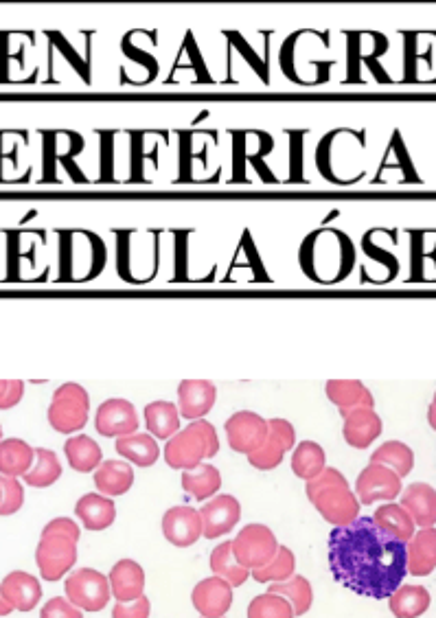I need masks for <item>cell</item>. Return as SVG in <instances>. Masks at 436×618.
Returning <instances> with one entry per match:
<instances>
[{
    "label": "cell",
    "mask_w": 436,
    "mask_h": 618,
    "mask_svg": "<svg viewBox=\"0 0 436 618\" xmlns=\"http://www.w3.org/2000/svg\"><path fill=\"white\" fill-rule=\"evenodd\" d=\"M327 551L331 575L360 597L388 599L408 575V544L364 515L347 526H334Z\"/></svg>",
    "instance_id": "6da1fadb"
},
{
    "label": "cell",
    "mask_w": 436,
    "mask_h": 618,
    "mask_svg": "<svg viewBox=\"0 0 436 618\" xmlns=\"http://www.w3.org/2000/svg\"><path fill=\"white\" fill-rule=\"evenodd\" d=\"M279 64L294 84H325L336 66L334 31L303 27L292 31L279 49Z\"/></svg>",
    "instance_id": "7a4b0ae2"
},
{
    "label": "cell",
    "mask_w": 436,
    "mask_h": 618,
    "mask_svg": "<svg viewBox=\"0 0 436 618\" xmlns=\"http://www.w3.org/2000/svg\"><path fill=\"white\" fill-rule=\"evenodd\" d=\"M307 498L316 511L334 526H347L360 518V500L349 487V480L338 469L325 467L323 472L307 480Z\"/></svg>",
    "instance_id": "3957f363"
},
{
    "label": "cell",
    "mask_w": 436,
    "mask_h": 618,
    "mask_svg": "<svg viewBox=\"0 0 436 618\" xmlns=\"http://www.w3.org/2000/svg\"><path fill=\"white\" fill-rule=\"evenodd\" d=\"M79 526L75 520L55 518L44 526L36 548V564L44 581H60L77 562Z\"/></svg>",
    "instance_id": "277c9868"
},
{
    "label": "cell",
    "mask_w": 436,
    "mask_h": 618,
    "mask_svg": "<svg viewBox=\"0 0 436 618\" xmlns=\"http://www.w3.org/2000/svg\"><path fill=\"white\" fill-rule=\"evenodd\" d=\"M274 36H277L274 29H257L255 33H246L242 29H224L222 40L226 47L228 79L235 77L237 68L246 66L263 82H268Z\"/></svg>",
    "instance_id": "5b68a950"
},
{
    "label": "cell",
    "mask_w": 436,
    "mask_h": 618,
    "mask_svg": "<svg viewBox=\"0 0 436 618\" xmlns=\"http://www.w3.org/2000/svg\"><path fill=\"white\" fill-rule=\"evenodd\" d=\"M220 452L215 426L206 419L191 421L185 430H178L165 445V461L171 469H195L204 459H213Z\"/></svg>",
    "instance_id": "8992f818"
},
{
    "label": "cell",
    "mask_w": 436,
    "mask_h": 618,
    "mask_svg": "<svg viewBox=\"0 0 436 618\" xmlns=\"http://www.w3.org/2000/svg\"><path fill=\"white\" fill-rule=\"evenodd\" d=\"M344 60H347V79L349 82H360L362 68L377 77L384 79L382 60L390 51V40L384 31L377 29H344Z\"/></svg>",
    "instance_id": "52a82bcc"
},
{
    "label": "cell",
    "mask_w": 436,
    "mask_h": 618,
    "mask_svg": "<svg viewBox=\"0 0 436 618\" xmlns=\"http://www.w3.org/2000/svg\"><path fill=\"white\" fill-rule=\"evenodd\" d=\"M42 38L47 42L51 62H64L88 82L90 75H93L95 40L99 38L95 29H79L75 33H66L62 29H44Z\"/></svg>",
    "instance_id": "ba28073f"
},
{
    "label": "cell",
    "mask_w": 436,
    "mask_h": 618,
    "mask_svg": "<svg viewBox=\"0 0 436 618\" xmlns=\"http://www.w3.org/2000/svg\"><path fill=\"white\" fill-rule=\"evenodd\" d=\"M90 415V397L84 386L79 384H62L53 393L49 406V423L55 432L73 434L86 428Z\"/></svg>",
    "instance_id": "9c48e42d"
},
{
    "label": "cell",
    "mask_w": 436,
    "mask_h": 618,
    "mask_svg": "<svg viewBox=\"0 0 436 618\" xmlns=\"http://www.w3.org/2000/svg\"><path fill=\"white\" fill-rule=\"evenodd\" d=\"M158 47H160V31L158 29H145L136 27L123 33L121 38V55L128 64H123V68H130L132 64L141 71V84L154 82L160 62H158Z\"/></svg>",
    "instance_id": "30bf717a"
},
{
    "label": "cell",
    "mask_w": 436,
    "mask_h": 618,
    "mask_svg": "<svg viewBox=\"0 0 436 618\" xmlns=\"http://www.w3.org/2000/svg\"><path fill=\"white\" fill-rule=\"evenodd\" d=\"M277 535L266 524H248L233 540V553L237 562L248 570L268 566L279 553Z\"/></svg>",
    "instance_id": "8fae6325"
},
{
    "label": "cell",
    "mask_w": 436,
    "mask_h": 618,
    "mask_svg": "<svg viewBox=\"0 0 436 618\" xmlns=\"http://www.w3.org/2000/svg\"><path fill=\"white\" fill-rule=\"evenodd\" d=\"M66 599L75 608L86 612H101L110 603L112 590L106 575L93 568H79L66 577Z\"/></svg>",
    "instance_id": "7c38bea8"
},
{
    "label": "cell",
    "mask_w": 436,
    "mask_h": 618,
    "mask_svg": "<svg viewBox=\"0 0 436 618\" xmlns=\"http://www.w3.org/2000/svg\"><path fill=\"white\" fill-rule=\"evenodd\" d=\"M401 494V476L390 467L380 463H369L355 480V496L360 505H373V502H390Z\"/></svg>",
    "instance_id": "4fadbf2b"
},
{
    "label": "cell",
    "mask_w": 436,
    "mask_h": 618,
    "mask_svg": "<svg viewBox=\"0 0 436 618\" xmlns=\"http://www.w3.org/2000/svg\"><path fill=\"white\" fill-rule=\"evenodd\" d=\"M139 415H136V408L128 399L121 397H112L106 399L95 415V428L101 434V437L108 439H119V437H128V434L139 432Z\"/></svg>",
    "instance_id": "5bb4252c"
},
{
    "label": "cell",
    "mask_w": 436,
    "mask_h": 618,
    "mask_svg": "<svg viewBox=\"0 0 436 618\" xmlns=\"http://www.w3.org/2000/svg\"><path fill=\"white\" fill-rule=\"evenodd\" d=\"M224 430H226L231 450L248 456L250 452H255L263 441H266L268 419H263L261 415H257V412H252V410H239L226 421Z\"/></svg>",
    "instance_id": "9a60e30c"
},
{
    "label": "cell",
    "mask_w": 436,
    "mask_h": 618,
    "mask_svg": "<svg viewBox=\"0 0 436 618\" xmlns=\"http://www.w3.org/2000/svg\"><path fill=\"white\" fill-rule=\"evenodd\" d=\"M202 518V537L206 540H217V537H224L231 533L239 518H242V505L235 496L220 494L209 498V502H204L200 509Z\"/></svg>",
    "instance_id": "2e32d148"
},
{
    "label": "cell",
    "mask_w": 436,
    "mask_h": 618,
    "mask_svg": "<svg viewBox=\"0 0 436 618\" xmlns=\"http://www.w3.org/2000/svg\"><path fill=\"white\" fill-rule=\"evenodd\" d=\"M399 36L404 42L406 77H417L421 68L430 71L436 64V29H404Z\"/></svg>",
    "instance_id": "e0dca14e"
},
{
    "label": "cell",
    "mask_w": 436,
    "mask_h": 618,
    "mask_svg": "<svg viewBox=\"0 0 436 618\" xmlns=\"http://www.w3.org/2000/svg\"><path fill=\"white\" fill-rule=\"evenodd\" d=\"M193 608L202 618H224L233 605V586L222 577L202 579L191 594Z\"/></svg>",
    "instance_id": "ac0fdd59"
},
{
    "label": "cell",
    "mask_w": 436,
    "mask_h": 618,
    "mask_svg": "<svg viewBox=\"0 0 436 618\" xmlns=\"http://www.w3.org/2000/svg\"><path fill=\"white\" fill-rule=\"evenodd\" d=\"M163 535L169 544L178 548L193 546L202 537V518L200 511L189 505L171 507L163 515Z\"/></svg>",
    "instance_id": "d6986e66"
},
{
    "label": "cell",
    "mask_w": 436,
    "mask_h": 618,
    "mask_svg": "<svg viewBox=\"0 0 436 618\" xmlns=\"http://www.w3.org/2000/svg\"><path fill=\"white\" fill-rule=\"evenodd\" d=\"M382 417L377 415L375 408H358L344 415V441L355 450H366L377 441L382 434Z\"/></svg>",
    "instance_id": "ffe728a7"
},
{
    "label": "cell",
    "mask_w": 436,
    "mask_h": 618,
    "mask_svg": "<svg viewBox=\"0 0 436 618\" xmlns=\"http://www.w3.org/2000/svg\"><path fill=\"white\" fill-rule=\"evenodd\" d=\"M217 388L209 380H185L178 386V410L180 417L189 421L204 419L215 406Z\"/></svg>",
    "instance_id": "44dd1931"
},
{
    "label": "cell",
    "mask_w": 436,
    "mask_h": 618,
    "mask_svg": "<svg viewBox=\"0 0 436 618\" xmlns=\"http://www.w3.org/2000/svg\"><path fill=\"white\" fill-rule=\"evenodd\" d=\"M0 592H3V597L14 605V610L20 612H31L42 599L40 581L22 570L9 572L3 583H0Z\"/></svg>",
    "instance_id": "7402d4cb"
},
{
    "label": "cell",
    "mask_w": 436,
    "mask_h": 618,
    "mask_svg": "<svg viewBox=\"0 0 436 618\" xmlns=\"http://www.w3.org/2000/svg\"><path fill=\"white\" fill-rule=\"evenodd\" d=\"M180 73H191L195 82H200V84L211 82L209 68H206V60H204V51H202L200 40H198V36H195L193 29L185 31V36H182V40H180L176 62H174V68H171V75H169V84L174 82L176 75H180Z\"/></svg>",
    "instance_id": "603a6c76"
},
{
    "label": "cell",
    "mask_w": 436,
    "mask_h": 618,
    "mask_svg": "<svg viewBox=\"0 0 436 618\" xmlns=\"http://www.w3.org/2000/svg\"><path fill=\"white\" fill-rule=\"evenodd\" d=\"M401 507H404L419 529H430L436 524V489L428 483L408 485L401 491Z\"/></svg>",
    "instance_id": "cb8c5ba5"
},
{
    "label": "cell",
    "mask_w": 436,
    "mask_h": 618,
    "mask_svg": "<svg viewBox=\"0 0 436 618\" xmlns=\"http://www.w3.org/2000/svg\"><path fill=\"white\" fill-rule=\"evenodd\" d=\"M110 590L119 603L134 601L145 592V572L134 559H121L110 570Z\"/></svg>",
    "instance_id": "d4e9b609"
},
{
    "label": "cell",
    "mask_w": 436,
    "mask_h": 618,
    "mask_svg": "<svg viewBox=\"0 0 436 618\" xmlns=\"http://www.w3.org/2000/svg\"><path fill=\"white\" fill-rule=\"evenodd\" d=\"M325 391L331 404L338 406L342 417L358 408H375L373 393L358 380H331L325 384Z\"/></svg>",
    "instance_id": "484cf974"
},
{
    "label": "cell",
    "mask_w": 436,
    "mask_h": 618,
    "mask_svg": "<svg viewBox=\"0 0 436 618\" xmlns=\"http://www.w3.org/2000/svg\"><path fill=\"white\" fill-rule=\"evenodd\" d=\"M75 515L88 531H106L117 520V507L103 494H86L77 500Z\"/></svg>",
    "instance_id": "4316f807"
},
{
    "label": "cell",
    "mask_w": 436,
    "mask_h": 618,
    "mask_svg": "<svg viewBox=\"0 0 436 618\" xmlns=\"http://www.w3.org/2000/svg\"><path fill=\"white\" fill-rule=\"evenodd\" d=\"M95 485L103 496L114 498L128 494L134 485V469L128 461H103L95 469Z\"/></svg>",
    "instance_id": "83f0119b"
},
{
    "label": "cell",
    "mask_w": 436,
    "mask_h": 618,
    "mask_svg": "<svg viewBox=\"0 0 436 618\" xmlns=\"http://www.w3.org/2000/svg\"><path fill=\"white\" fill-rule=\"evenodd\" d=\"M436 570V529H421L408 542V575L426 577Z\"/></svg>",
    "instance_id": "f1b7e54d"
},
{
    "label": "cell",
    "mask_w": 436,
    "mask_h": 618,
    "mask_svg": "<svg viewBox=\"0 0 436 618\" xmlns=\"http://www.w3.org/2000/svg\"><path fill=\"white\" fill-rule=\"evenodd\" d=\"M371 518L377 526H380V529H384L386 533H390L406 544L417 533V524L415 520H412V515L404 507L397 505V502H386V505L377 507Z\"/></svg>",
    "instance_id": "f546056e"
},
{
    "label": "cell",
    "mask_w": 436,
    "mask_h": 618,
    "mask_svg": "<svg viewBox=\"0 0 436 618\" xmlns=\"http://www.w3.org/2000/svg\"><path fill=\"white\" fill-rule=\"evenodd\" d=\"M64 454L66 461L71 465L75 472H95V469L103 463V452L97 445V441L93 437H88V434H75L66 441L64 445Z\"/></svg>",
    "instance_id": "4dcf8cb0"
},
{
    "label": "cell",
    "mask_w": 436,
    "mask_h": 618,
    "mask_svg": "<svg viewBox=\"0 0 436 618\" xmlns=\"http://www.w3.org/2000/svg\"><path fill=\"white\" fill-rule=\"evenodd\" d=\"M432 597L423 586H399L388 597V608L397 618H419L430 610Z\"/></svg>",
    "instance_id": "1f68e13d"
},
{
    "label": "cell",
    "mask_w": 436,
    "mask_h": 618,
    "mask_svg": "<svg viewBox=\"0 0 436 618\" xmlns=\"http://www.w3.org/2000/svg\"><path fill=\"white\" fill-rule=\"evenodd\" d=\"M117 452L123 456L125 461L139 467H152L158 456H160V448L156 439L152 434L145 432H134L128 434V437H119L117 439Z\"/></svg>",
    "instance_id": "d6a6232c"
},
{
    "label": "cell",
    "mask_w": 436,
    "mask_h": 618,
    "mask_svg": "<svg viewBox=\"0 0 436 618\" xmlns=\"http://www.w3.org/2000/svg\"><path fill=\"white\" fill-rule=\"evenodd\" d=\"M33 461H36V448H31L22 439L0 441V474L3 476H25Z\"/></svg>",
    "instance_id": "836d02e7"
},
{
    "label": "cell",
    "mask_w": 436,
    "mask_h": 618,
    "mask_svg": "<svg viewBox=\"0 0 436 618\" xmlns=\"http://www.w3.org/2000/svg\"><path fill=\"white\" fill-rule=\"evenodd\" d=\"M180 483L191 498L202 502L217 496V491L222 487V474L215 465H198L195 469L182 472Z\"/></svg>",
    "instance_id": "e575fe53"
},
{
    "label": "cell",
    "mask_w": 436,
    "mask_h": 618,
    "mask_svg": "<svg viewBox=\"0 0 436 618\" xmlns=\"http://www.w3.org/2000/svg\"><path fill=\"white\" fill-rule=\"evenodd\" d=\"M143 415L147 430L154 434V439L169 441L180 430V410L176 404L158 399V402L145 406Z\"/></svg>",
    "instance_id": "d590c367"
},
{
    "label": "cell",
    "mask_w": 436,
    "mask_h": 618,
    "mask_svg": "<svg viewBox=\"0 0 436 618\" xmlns=\"http://www.w3.org/2000/svg\"><path fill=\"white\" fill-rule=\"evenodd\" d=\"M211 570L215 577L226 579L233 588L244 586L250 577V570L237 562V557L233 553V542H222L220 546L213 548Z\"/></svg>",
    "instance_id": "8d00e7d4"
},
{
    "label": "cell",
    "mask_w": 436,
    "mask_h": 618,
    "mask_svg": "<svg viewBox=\"0 0 436 618\" xmlns=\"http://www.w3.org/2000/svg\"><path fill=\"white\" fill-rule=\"evenodd\" d=\"M268 592L279 594V597L288 599V601L292 603V608H294V614H296V616L307 614L309 608H312V603H314L312 583H309V581H307L305 577H301V575H292L290 579H285V581L270 583Z\"/></svg>",
    "instance_id": "74e56055"
},
{
    "label": "cell",
    "mask_w": 436,
    "mask_h": 618,
    "mask_svg": "<svg viewBox=\"0 0 436 618\" xmlns=\"http://www.w3.org/2000/svg\"><path fill=\"white\" fill-rule=\"evenodd\" d=\"M22 478H25V485L29 487H36V489L51 487L62 478L60 459H57V454L53 450L36 448V461H33L31 469Z\"/></svg>",
    "instance_id": "f35d334b"
},
{
    "label": "cell",
    "mask_w": 436,
    "mask_h": 618,
    "mask_svg": "<svg viewBox=\"0 0 436 618\" xmlns=\"http://www.w3.org/2000/svg\"><path fill=\"white\" fill-rule=\"evenodd\" d=\"M327 467V456L325 450L320 448L316 441H303L298 443L292 454V472L303 478L305 483L318 476Z\"/></svg>",
    "instance_id": "ab89813d"
},
{
    "label": "cell",
    "mask_w": 436,
    "mask_h": 618,
    "mask_svg": "<svg viewBox=\"0 0 436 618\" xmlns=\"http://www.w3.org/2000/svg\"><path fill=\"white\" fill-rule=\"evenodd\" d=\"M371 463L390 467L395 474L406 478L412 472V467H415V452L401 441H386L371 454Z\"/></svg>",
    "instance_id": "60d3db41"
},
{
    "label": "cell",
    "mask_w": 436,
    "mask_h": 618,
    "mask_svg": "<svg viewBox=\"0 0 436 618\" xmlns=\"http://www.w3.org/2000/svg\"><path fill=\"white\" fill-rule=\"evenodd\" d=\"M294 568H296L294 553L288 546H279L277 557H274L268 566L250 570V577L257 583H277L290 579L294 575Z\"/></svg>",
    "instance_id": "b9f144b4"
},
{
    "label": "cell",
    "mask_w": 436,
    "mask_h": 618,
    "mask_svg": "<svg viewBox=\"0 0 436 618\" xmlns=\"http://www.w3.org/2000/svg\"><path fill=\"white\" fill-rule=\"evenodd\" d=\"M294 608L288 599L279 594H259L248 605V618H294Z\"/></svg>",
    "instance_id": "7bdbcfd3"
},
{
    "label": "cell",
    "mask_w": 436,
    "mask_h": 618,
    "mask_svg": "<svg viewBox=\"0 0 436 618\" xmlns=\"http://www.w3.org/2000/svg\"><path fill=\"white\" fill-rule=\"evenodd\" d=\"M285 454H288V450H285L283 443L268 430L266 441H263L255 452L248 454V463L252 467L261 469V472H270V469L279 467L283 463Z\"/></svg>",
    "instance_id": "ee69618b"
},
{
    "label": "cell",
    "mask_w": 436,
    "mask_h": 618,
    "mask_svg": "<svg viewBox=\"0 0 436 618\" xmlns=\"http://www.w3.org/2000/svg\"><path fill=\"white\" fill-rule=\"evenodd\" d=\"M0 489H3V498H0V515L18 513L22 509V502H25V485H22L16 476L0 474Z\"/></svg>",
    "instance_id": "f6af8a7d"
},
{
    "label": "cell",
    "mask_w": 436,
    "mask_h": 618,
    "mask_svg": "<svg viewBox=\"0 0 436 618\" xmlns=\"http://www.w3.org/2000/svg\"><path fill=\"white\" fill-rule=\"evenodd\" d=\"M149 614H152V603H149L145 594L134 601H117L112 610V618H149Z\"/></svg>",
    "instance_id": "bcb514c9"
},
{
    "label": "cell",
    "mask_w": 436,
    "mask_h": 618,
    "mask_svg": "<svg viewBox=\"0 0 436 618\" xmlns=\"http://www.w3.org/2000/svg\"><path fill=\"white\" fill-rule=\"evenodd\" d=\"M40 618H84V614L68 599L53 597L51 601L44 603Z\"/></svg>",
    "instance_id": "7dc6e473"
},
{
    "label": "cell",
    "mask_w": 436,
    "mask_h": 618,
    "mask_svg": "<svg viewBox=\"0 0 436 618\" xmlns=\"http://www.w3.org/2000/svg\"><path fill=\"white\" fill-rule=\"evenodd\" d=\"M268 430L277 437L285 450H294L296 448V432L290 421L285 419H268Z\"/></svg>",
    "instance_id": "c3c4849f"
},
{
    "label": "cell",
    "mask_w": 436,
    "mask_h": 618,
    "mask_svg": "<svg viewBox=\"0 0 436 618\" xmlns=\"http://www.w3.org/2000/svg\"><path fill=\"white\" fill-rule=\"evenodd\" d=\"M22 395H25V382L20 380H9V386L7 391L3 395V399H0V410H9L20 404Z\"/></svg>",
    "instance_id": "681fc988"
},
{
    "label": "cell",
    "mask_w": 436,
    "mask_h": 618,
    "mask_svg": "<svg viewBox=\"0 0 436 618\" xmlns=\"http://www.w3.org/2000/svg\"><path fill=\"white\" fill-rule=\"evenodd\" d=\"M11 612H14V605H11V603L3 597V592H0V616H9Z\"/></svg>",
    "instance_id": "f907efd6"
},
{
    "label": "cell",
    "mask_w": 436,
    "mask_h": 618,
    "mask_svg": "<svg viewBox=\"0 0 436 618\" xmlns=\"http://www.w3.org/2000/svg\"><path fill=\"white\" fill-rule=\"evenodd\" d=\"M428 423H430V428L436 432V408H428Z\"/></svg>",
    "instance_id": "816d5d0a"
},
{
    "label": "cell",
    "mask_w": 436,
    "mask_h": 618,
    "mask_svg": "<svg viewBox=\"0 0 436 618\" xmlns=\"http://www.w3.org/2000/svg\"><path fill=\"white\" fill-rule=\"evenodd\" d=\"M7 386H9V380H0V399H3Z\"/></svg>",
    "instance_id": "f5cc1de1"
},
{
    "label": "cell",
    "mask_w": 436,
    "mask_h": 618,
    "mask_svg": "<svg viewBox=\"0 0 436 618\" xmlns=\"http://www.w3.org/2000/svg\"><path fill=\"white\" fill-rule=\"evenodd\" d=\"M432 408H436V393H434V399H432V404H430Z\"/></svg>",
    "instance_id": "db71d44e"
},
{
    "label": "cell",
    "mask_w": 436,
    "mask_h": 618,
    "mask_svg": "<svg viewBox=\"0 0 436 618\" xmlns=\"http://www.w3.org/2000/svg\"><path fill=\"white\" fill-rule=\"evenodd\" d=\"M0 439H3V428H0Z\"/></svg>",
    "instance_id": "11a10c76"
},
{
    "label": "cell",
    "mask_w": 436,
    "mask_h": 618,
    "mask_svg": "<svg viewBox=\"0 0 436 618\" xmlns=\"http://www.w3.org/2000/svg\"><path fill=\"white\" fill-rule=\"evenodd\" d=\"M0 498H3V489H0Z\"/></svg>",
    "instance_id": "9f6ffc18"
},
{
    "label": "cell",
    "mask_w": 436,
    "mask_h": 618,
    "mask_svg": "<svg viewBox=\"0 0 436 618\" xmlns=\"http://www.w3.org/2000/svg\"><path fill=\"white\" fill-rule=\"evenodd\" d=\"M200 618H202V616H200Z\"/></svg>",
    "instance_id": "6f0895ef"
}]
</instances>
